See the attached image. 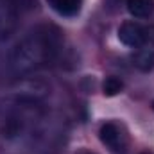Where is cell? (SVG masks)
Returning <instances> with one entry per match:
<instances>
[{
    "label": "cell",
    "mask_w": 154,
    "mask_h": 154,
    "mask_svg": "<svg viewBox=\"0 0 154 154\" xmlns=\"http://www.w3.org/2000/svg\"><path fill=\"white\" fill-rule=\"evenodd\" d=\"M61 48V32L54 25H43L38 31L22 41L13 56L11 65L16 72H27L41 63L52 59Z\"/></svg>",
    "instance_id": "6da1fadb"
},
{
    "label": "cell",
    "mask_w": 154,
    "mask_h": 154,
    "mask_svg": "<svg viewBox=\"0 0 154 154\" xmlns=\"http://www.w3.org/2000/svg\"><path fill=\"white\" fill-rule=\"evenodd\" d=\"M99 138L109 149V152L113 154L127 152L129 138H127L125 131L122 129V125H118L116 122H104L100 125V129H99Z\"/></svg>",
    "instance_id": "7a4b0ae2"
},
{
    "label": "cell",
    "mask_w": 154,
    "mask_h": 154,
    "mask_svg": "<svg viewBox=\"0 0 154 154\" xmlns=\"http://www.w3.org/2000/svg\"><path fill=\"white\" fill-rule=\"evenodd\" d=\"M118 39L131 48H140L149 41V29L136 22H124L118 27Z\"/></svg>",
    "instance_id": "3957f363"
},
{
    "label": "cell",
    "mask_w": 154,
    "mask_h": 154,
    "mask_svg": "<svg viewBox=\"0 0 154 154\" xmlns=\"http://www.w3.org/2000/svg\"><path fill=\"white\" fill-rule=\"evenodd\" d=\"M14 16H16V9L11 5V2L9 0H0V38L7 36V32L13 31Z\"/></svg>",
    "instance_id": "277c9868"
},
{
    "label": "cell",
    "mask_w": 154,
    "mask_h": 154,
    "mask_svg": "<svg viewBox=\"0 0 154 154\" xmlns=\"http://www.w3.org/2000/svg\"><path fill=\"white\" fill-rule=\"evenodd\" d=\"M47 2L57 14L66 18L77 16L82 7V0H47Z\"/></svg>",
    "instance_id": "5b68a950"
},
{
    "label": "cell",
    "mask_w": 154,
    "mask_h": 154,
    "mask_svg": "<svg viewBox=\"0 0 154 154\" xmlns=\"http://www.w3.org/2000/svg\"><path fill=\"white\" fill-rule=\"evenodd\" d=\"M125 5L134 18H149L154 13V0H125Z\"/></svg>",
    "instance_id": "8992f818"
},
{
    "label": "cell",
    "mask_w": 154,
    "mask_h": 154,
    "mask_svg": "<svg viewBox=\"0 0 154 154\" xmlns=\"http://www.w3.org/2000/svg\"><path fill=\"white\" fill-rule=\"evenodd\" d=\"M133 65L142 70V72H151L154 68V50L152 48H138L133 57H131Z\"/></svg>",
    "instance_id": "52a82bcc"
},
{
    "label": "cell",
    "mask_w": 154,
    "mask_h": 154,
    "mask_svg": "<svg viewBox=\"0 0 154 154\" xmlns=\"http://www.w3.org/2000/svg\"><path fill=\"white\" fill-rule=\"evenodd\" d=\"M122 90H124V82H122V79H118L115 75L106 77L104 82H102V93L106 97H115Z\"/></svg>",
    "instance_id": "ba28073f"
},
{
    "label": "cell",
    "mask_w": 154,
    "mask_h": 154,
    "mask_svg": "<svg viewBox=\"0 0 154 154\" xmlns=\"http://www.w3.org/2000/svg\"><path fill=\"white\" fill-rule=\"evenodd\" d=\"M9 2L16 11H31L36 5V0H9Z\"/></svg>",
    "instance_id": "9c48e42d"
},
{
    "label": "cell",
    "mask_w": 154,
    "mask_h": 154,
    "mask_svg": "<svg viewBox=\"0 0 154 154\" xmlns=\"http://www.w3.org/2000/svg\"><path fill=\"white\" fill-rule=\"evenodd\" d=\"M79 154H95V152H90V151H86V149H82V151H81Z\"/></svg>",
    "instance_id": "30bf717a"
},
{
    "label": "cell",
    "mask_w": 154,
    "mask_h": 154,
    "mask_svg": "<svg viewBox=\"0 0 154 154\" xmlns=\"http://www.w3.org/2000/svg\"><path fill=\"white\" fill-rule=\"evenodd\" d=\"M142 154H151V152H142Z\"/></svg>",
    "instance_id": "8fae6325"
},
{
    "label": "cell",
    "mask_w": 154,
    "mask_h": 154,
    "mask_svg": "<svg viewBox=\"0 0 154 154\" xmlns=\"http://www.w3.org/2000/svg\"><path fill=\"white\" fill-rule=\"evenodd\" d=\"M152 108H154V100H152Z\"/></svg>",
    "instance_id": "7c38bea8"
}]
</instances>
